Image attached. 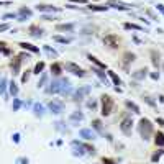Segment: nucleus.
<instances>
[{
	"mask_svg": "<svg viewBox=\"0 0 164 164\" xmlns=\"http://www.w3.org/2000/svg\"><path fill=\"white\" fill-rule=\"evenodd\" d=\"M103 163H105V164H113L112 161H110V159H105V158H103Z\"/></svg>",
	"mask_w": 164,
	"mask_h": 164,
	"instance_id": "obj_52",
	"label": "nucleus"
},
{
	"mask_svg": "<svg viewBox=\"0 0 164 164\" xmlns=\"http://www.w3.org/2000/svg\"><path fill=\"white\" fill-rule=\"evenodd\" d=\"M20 48L28 49V51H31V53H40V48L33 46V44H30V43H25V41H21V43H20Z\"/></svg>",
	"mask_w": 164,
	"mask_h": 164,
	"instance_id": "obj_20",
	"label": "nucleus"
},
{
	"mask_svg": "<svg viewBox=\"0 0 164 164\" xmlns=\"http://www.w3.org/2000/svg\"><path fill=\"white\" fill-rule=\"evenodd\" d=\"M156 10H159L161 13H164V5L163 3H158V5H156Z\"/></svg>",
	"mask_w": 164,
	"mask_h": 164,
	"instance_id": "obj_44",
	"label": "nucleus"
},
{
	"mask_svg": "<svg viewBox=\"0 0 164 164\" xmlns=\"http://www.w3.org/2000/svg\"><path fill=\"white\" fill-rule=\"evenodd\" d=\"M82 120H84V115H82L81 112H74L71 117H69V122H71L72 125H79V122H82Z\"/></svg>",
	"mask_w": 164,
	"mask_h": 164,
	"instance_id": "obj_14",
	"label": "nucleus"
},
{
	"mask_svg": "<svg viewBox=\"0 0 164 164\" xmlns=\"http://www.w3.org/2000/svg\"><path fill=\"white\" fill-rule=\"evenodd\" d=\"M16 16H18L16 13H7V15H3V18L7 20V18H16Z\"/></svg>",
	"mask_w": 164,
	"mask_h": 164,
	"instance_id": "obj_43",
	"label": "nucleus"
},
{
	"mask_svg": "<svg viewBox=\"0 0 164 164\" xmlns=\"http://www.w3.org/2000/svg\"><path fill=\"white\" fill-rule=\"evenodd\" d=\"M71 2H76V3H85L87 0H71Z\"/></svg>",
	"mask_w": 164,
	"mask_h": 164,
	"instance_id": "obj_51",
	"label": "nucleus"
},
{
	"mask_svg": "<svg viewBox=\"0 0 164 164\" xmlns=\"http://www.w3.org/2000/svg\"><path fill=\"white\" fill-rule=\"evenodd\" d=\"M146 74H148V69H146V67H143V69H138L136 72H133V74H131V77H133L135 81H143L144 77H146Z\"/></svg>",
	"mask_w": 164,
	"mask_h": 164,
	"instance_id": "obj_12",
	"label": "nucleus"
},
{
	"mask_svg": "<svg viewBox=\"0 0 164 164\" xmlns=\"http://www.w3.org/2000/svg\"><path fill=\"white\" fill-rule=\"evenodd\" d=\"M156 122H158L159 125H161V126H164V118H158V120H156Z\"/></svg>",
	"mask_w": 164,
	"mask_h": 164,
	"instance_id": "obj_50",
	"label": "nucleus"
},
{
	"mask_svg": "<svg viewBox=\"0 0 164 164\" xmlns=\"http://www.w3.org/2000/svg\"><path fill=\"white\" fill-rule=\"evenodd\" d=\"M92 126L97 130V131H100V133H102V122H100V120H94V122H92Z\"/></svg>",
	"mask_w": 164,
	"mask_h": 164,
	"instance_id": "obj_34",
	"label": "nucleus"
},
{
	"mask_svg": "<svg viewBox=\"0 0 164 164\" xmlns=\"http://www.w3.org/2000/svg\"><path fill=\"white\" fill-rule=\"evenodd\" d=\"M151 62H153V66L158 69L161 66V59H159V54L156 51H151Z\"/></svg>",
	"mask_w": 164,
	"mask_h": 164,
	"instance_id": "obj_22",
	"label": "nucleus"
},
{
	"mask_svg": "<svg viewBox=\"0 0 164 164\" xmlns=\"http://www.w3.org/2000/svg\"><path fill=\"white\" fill-rule=\"evenodd\" d=\"M36 10L41 12V13H53V12H61V7H54V5H46V3H41V5H36Z\"/></svg>",
	"mask_w": 164,
	"mask_h": 164,
	"instance_id": "obj_7",
	"label": "nucleus"
},
{
	"mask_svg": "<svg viewBox=\"0 0 164 164\" xmlns=\"http://www.w3.org/2000/svg\"><path fill=\"white\" fill-rule=\"evenodd\" d=\"M135 57H136V56H135L133 53L126 51L125 54H123V64H125V66H128L130 62H133V61H135Z\"/></svg>",
	"mask_w": 164,
	"mask_h": 164,
	"instance_id": "obj_19",
	"label": "nucleus"
},
{
	"mask_svg": "<svg viewBox=\"0 0 164 164\" xmlns=\"http://www.w3.org/2000/svg\"><path fill=\"white\" fill-rule=\"evenodd\" d=\"M159 102H163V103H164V95H161V97H159Z\"/></svg>",
	"mask_w": 164,
	"mask_h": 164,
	"instance_id": "obj_53",
	"label": "nucleus"
},
{
	"mask_svg": "<svg viewBox=\"0 0 164 164\" xmlns=\"http://www.w3.org/2000/svg\"><path fill=\"white\" fill-rule=\"evenodd\" d=\"M144 100H146V103H148V105H151V107H156V103H154L149 97H144Z\"/></svg>",
	"mask_w": 164,
	"mask_h": 164,
	"instance_id": "obj_42",
	"label": "nucleus"
},
{
	"mask_svg": "<svg viewBox=\"0 0 164 164\" xmlns=\"http://www.w3.org/2000/svg\"><path fill=\"white\" fill-rule=\"evenodd\" d=\"M18 15H20V18H18V20H20V21H25L26 16H31V10H30V8H26V7H21L20 10H18Z\"/></svg>",
	"mask_w": 164,
	"mask_h": 164,
	"instance_id": "obj_16",
	"label": "nucleus"
},
{
	"mask_svg": "<svg viewBox=\"0 0 164 164\" xmlns=\"http://www.w3.org/2000/svg\"><path fill=\"white\" fill-rule=\"evenodd\" d=\"M28 33H30L33 38H40V36H43V30H41L38 25H31L30 28H28Z\"/></svg>",
	"mask_w": 164,
	"mask_h": 164,
	"instance_id": "obj_11",
	"label": "nucleus"
},
{
	"mask_svg": "<svg viewBox=\"0 0 164 164\" xmlns=\"http://www.w3.org/2000/svg\"><path fill=\"white\" fill-rule=\"evenodd\" d=\"M159 158H161V153H156L153 156V163H156V161H159Z\"/></svg>",
	"mask_w": 164,
	"mask_h": 164,
	"instance_id": "obj_47",
	"label": "nucleus"
},
{
	"mask_svg": "<svg viewBox=\"0 0 164 164\" xmlns=\"http://www.w3.org/2000/svg\"><path fill=\"white\" fill-rule=\"evenodd\" d=\"M53 40L57 41V43H62V44H67V43H71V40H67V38H62V36H53Z\"/></svg>",
	"mask_w": 164,
	"mask_h": 164,
	"instance_id": "obj_31",
	"label": "nucleus"
},
{
	"mask_svg": "<svg viewBox=\"0 0 164 164\" xmlns=\"http://www.w3.org/2000/svg\"><path fill=\"white\" fill-rule=\"evenodd\" d=\"M87 107H89V108H95V107H97V103L94 102V100H90V102L87 103Z\"/></svg>",
	"mask_w": 164,
	"mask_h": 164,
	"instance_id": "obj_46",
	"label": "nucleus"
},
{
	"mask_svg": "<svg viewBox=\"0 0 164 164\" xmlns=\"http://www.w3.org/2000/svg\"><path fill=\"white\" fill-rule=\"evenodd\" d=\"M108 77L112 79V82H113V84H115V87H118V85L122 84V79H120V77H118L117 74L113 72V71H108Z\"/></svg>",
	"mask_w": 164,
	"mask_h": 164,
	"instance_id": "obj_26",
	"label": "nucleus"
},
{
	"mask_svg": "<svg viewBox=\"0 0 164 164\" xmlns=\"http://www.w3.org/2000/svg\"><path fill=\"white\" fill-rule=\"evenodd\" d=\"M30 72H31V71H26L25 74H23V76H21V82H23V84H25V82L28 81V77H30Z\"/></svg>",
	"mask_w": 164,
	"mask_h": 164,
	"instance_id": "obj_40",
	"label": "nucleus"
},
{
	"mask_svg": "<svg viewBox=\"0 0 164 164\" xmlns=\"http://www.w3.org/2000/svg\"><path fill=\"white\" fill-rule=\"evenodd\" d=\"M0 51L3 53V54H10V49L5 48V43H0Z\"/></svg>",
	"mask_w": 164,
	"mask_h": 164,
	"instance_id": "obj_37",
	"label": "nucleus"
},
{
	"mask_svg": "<svg viewBox=\"0 0 164 164\" xmlns=\"http://www.w3.org/2000/svg\"><path fill=\"white\" fill-rule=\"evenodd\" d=\"M43 20L51 21V20H56V18H54V16H51V15H44V16H43Z\"/></svg>",
	"mask_w": 164,
	"mask_h": 164,
	"instance_id": "obj_45",
	"label": "nucleus"
},
{
	"mask_svg": "<svg viewBox=\"0 0 164 164\" xmlns=\"http://www.w3.org/2000/svg\"><path fill=\"white\" fill-rule=\"evenodd\" d=\"M43 69H44V62L40 61V62H36V66H35V74H43Z\"/></svg>",
	"mask_w": 164,
	"mask_h": 164,
	"instance_id": "obj_29",
	"label": "nucleus"
},
{
	"mask_svg": "<svg viewBox=\"0 0 164 164\" xmlns=\"http://www.w3.org/2000/svg\"><path fill=\"white\" fill-rule=\"evenodd\" d=\"M100 102H102V115L103 117H107V115H110L112 113V108H113V100L110 95H102L100 97Z\"/></svg>",
	"mask_w": 164,
	"mask_h": 164,
	"instance_id": "obj_3",
	"label": "nucleus"
},
{
	"mask_svg": "<svg viewBox=\"0 0 164 164\" xmlns=\"http://www.w3.org/2000/svg\"><path fill=\"white\" fill-rule=\"evenodd\" d=\"M144 13H146V15H148V16H151L153 20H159V18H158V16H156V15H154V13H153V12H151V10H144Z\"/></svg>",
	"mask_w": 164,
	"mask_h": 164,
	"instance_id": "obj_39",
	"label": "nucleus"
},
{
	"mask_svg": "<svg viewBox=\"0 0 164 164\" xmlns=\"http://www.w3.org/2000/svg\"><path fill=\"white\" fill-rule=\"evenodd\" d=\"M10 94L13 97H16V94H18V87H16L15 82H10Z\"/></svg>",
	"mask_w": 164,
	"mask_h": 164,
	"instance_id": "obj_33",
	"label": "nucleus"
},
{
	"mask_svg": "<svg viewBox=\"0 0 164 164\" xmlns=\"http://www.w3.org/2000/svg\"><path fill=\"white\" fill-rule=\"evenodd\" d=\"M126 107H128L130 110H133L135 113H139V107L135 102H131V100H128V102H126Z\"/></svg>",
	"mask_w": 164,
	"mask_h": 164,
	"instance_id": "obj_30",
	"label": "nucleus"
},
{
	"mask_svg": "<svg viewBox=\"0 0 164 164\" xmlns=\"http://www.w3.org/2000/svg\"><path fill=\"white\" fill-rule=\"evenodd\" d=\"M89 92H90V85H82V87H79L76 92H74L72 97H74L76 102H81V100H84V97H85Z\"/></svg>",
	"mask_w": 164,
	"mask_h": 164,
	"instance_id": "obj_6",
	"label": "nucleus"
},
{
	"mask_svg": "<svg viewBox=\"0 0 164 164\" xmlns=\"http://www.w3.org/2000/svg\"><path fill=\"white\" fill-rule=\"evenodd\" d=\"M139 135H141V138L146 141V139L151 138V135H153V123L149 122L148 118H141L139 120Z\"/></svg>",
	"mask_w": 164,
	"mask_h": 164,
	"instance_id": "obj_2",
	"label": "nucleus"
},
{
	"mask_svg": "<svg viewBox=\"0 0 164 164\" xmlns=\"http://www.w3.org/2000/svg\"><path fill=\"white\" fill-rule=\"evenodd\" d=\"M81 136L82 138H85V139H94L95 138V133H94L92 130H81Z\"/></svg>",
	"mask_w": 164,
	"mask_h": 164,
	"instance_id": "obj_24",
	"label": "nucleus"
},
{
	"mask_svg": "<svg viewBox=\"0 0 164 164\" xmlns=\"http://www.w3.org/2000/svg\"><path fill=\"white\" fill-rule=\"evenodd\" d=\"M46 81H48V74H44V72H43V74H41V79H40V82H38L36 85H38V87H43V85L46 84Z\"/></svg>",
	"mask_w": 164,
	"mask_h": 164,
	"instance_id": "obj_32",
	"label": "nucleus"
},
{
	"mask_svg": "<svg viewBox=\"0 0 164 164\" xmlns=\"http://www.w3.org/2000/svg\"><path fill=\"white\" fill-rule=\"evenodd\" d=\"M89 10H92V12H107L108 7L107 5H89Z\"/></svg>",
	"mask_w": 164,
	"mask_h": 164,
	"instance_id": "obj_28",
	"label": "nucleus"
},
{
	"mask_svg": "<svg viewBox=\"0 0 164 164\" xmlns=\"http://www.w3.org/2000/svg\"><path fill=\"white\" fill-rule=\"evenodd\" d=\"M87 59H89L90 62H92V64H95V66H97L98 69H107V64H105V62H102L100 59H98V57L92 56V54H89V56H87Z\"/></svg>",
	"mask_w": 164,
	"mask_h": 164,
	"instance_id": "obj_13",
	"label": "nucleus"
},
{
	"mask_svg": "<svg viewBox=\"0 0 164 164\" xmlns=\"http://www.w3.org/2000/svg\"><path fill=\"white\" fill-rule=\"evenodd\" d=\"M154 143H156V146H159V148H163L164 146V133L163 131H158V133H156V136H154Z\"/></svg>",
	"mask_w": 164,
	"mask_h": 164,
	"instance_id": "obj_18",
	"label": "nucleus"
},
{
	"mask_svg": "<svg viewBox=\"0 0 164 164\" xmlns=\"http://www.w3.org/2000/svg\"><path fill=\"white\" fill-rule=\"evenodd\" d=\"M123 28L125 30H136V31H144L143 26L136 25V23H123Z\"/></svg>",
	"mask_w": 164,
	"mask_h": 164,
	"instance_id": "obj_23",
	"label": "nucleus"
},
{
	"mask_svg": "<svg viewBox=\"0 0 164 164\" xmlns=\"http://www.w3.org/2000/svg\"><path fill=\"white\" fill-rule=\"evenodd\" d=\"M103 43H105L107 46H110V48H118V38L115 35L105 36V38H103Z\"/></svg>",
	"mask_w": 164,
	"mask_h": 164,
	"instance_id": "obj_10",
	"label": "nucleus"
},
{
	"mask_svg": "<svg viewBox=\"0 0 164 164\" xmlns=\"http://www.w3.org/2000/svg\"><path fill=\"white\" fill-rule=\"evenodd\" d=\"M131 125H133V122H131V118H128V117L123 118L122 123H120V128H122V131L126 135V136L131 135Z\"/></svg>",
	"mask_w": 164,
	"mask_h": 164,
	"instance_id": "obj_8",
	"label": "nucleus"
},
{
	"mask_svg": "<svg viewBox=\"0 0 164 164\" xmlns=\"http://www.w3.org/2000/svg\"><path fill=\"white\" fill-rule=\"evenodd\" d=\"M48 107H49V110H51L53 113H61L64 105H62V102H59V100H51V102L48 103Z\"/></svg>",
	"mask_w": 164,
	"mask_h": 164,
	"instance_id": "obj_9",
	"label": "nucleus"
},
{
	"mask_svg": "<svg viewBox=\"0 0 164 164\" xmlns=\"http://www.w3.org/2000/svg\"><path fill=\"white\" fill-rule=\"evenodd\" d=\"M51 72L54 74V76H61V74H62V66L59 64V62L51 64Z\"/></svg>",
	"mask_w": 164,
	"mask_h": 164,
	"instance_id": "obj_25",
	"label": "nucleus"
},
{
	"mask_svg": "<svg viewBox=\"0 0 164 164\" xmlns=\"http://www.w3.org/2000/svg\"><path fill=\"white\" fill-rule=\"evenodd\" d=\"M151 77H153L154 81H156V79H159V72H153V74H151Z\"/></svg>",
	"mask_w": 164,
	"mask_h": 164,
	"instance_id": "obj_48",
	"label": "nucleus"
},
{
	"mask_svg": "<svg viewBox=\"0 0 164 164\" xmlns=\"http://www.w3.org/2000/svg\"><path fill=\"white\" fill-rule=\"evenodd\" d=\"M23 57L25 56H18L15 59V61L12 62V69H13V76L15 74H18V69H20V64H21V61H23Z\"/></svg>",
	"mask_w": 164,
	"mask_h": 164,
	"instance_id": "obj_17",
	"label": "nucleus"
},
{
	"mask_svg": "<svg viewBox=\"0 0 164 164\" xmlns=\"http://www.w3.org/2000/svg\"><path fill=\"white\" fill-rule=\"evenodd\" d=\"M43 112H44V108H43V105H40V103H36V105H35V113L41 117V115H43Z\"/></svg>",
	"mask_w": 164,
	"mask_h": 164,
	"instance_id": "obj_35",
	"label": "nucleus"
},
{
	"mask_svg": "<svg viewBox=\"0 0 164 164\" xmlns=\"http://www.w3.org/2000/svg\"><path fill=\"white\" fill-rule=\"evenodd\" d=\"M67 8H72V10H77V8H79V7H76V5H72V3H69V5H66Z\"/></svg>",
	"mask_w": 164,
	"mask_h": 164,
	"instance_id": "obj_49",
	"label": "nucleus"
},
{
	"mask_svg": "<svg viewBox=\"0 0 164 164\" xmlns=\"http://www.w3.org/2000/svg\"><path fill=\"white\" fill-rule=\"evenodd\" d=\"M107 7H108V8H115V10L126 12V10H131L135 5H133V3H125V2H120V0H108Z\"/></svg>",
	"mask_w": 164,
	"mask_h": 164,
	"instance_id": "obj_4",
	"label": "nucleus"
},
{
	"mask_svg": "<svg viewBox=\"0 0 164 164\" xmlns=\"http://www.w3.org/2000/svg\"><path fill=\"white\" fill-rule=\"evenodd\" d=\"M5 85H7V79L0 77V94H3V92H5Z\"/></svg>",
	"mask_w": 164,
	"mask_h": 164,
	"instance_id": "obj_36",
	"label": "nucleus"
},
{
	"mask_svg": "<svg viewBox=\"0 0 164 164\" xmlns=\"http://www.w3.org/2000/svg\"><path fill=\"white\" fill-rule=\"evenodd\" d=\"M57 31H72L74 30V23H62V25H56Z\"/></svg>",
	"mask_w": 164,
	"mask_h": 164,
	"instance_id": "obj_21",
	"label": "nucleus"
},
{
	"mask_svg": "<svg viewBox=\"0 0 164 164\" xmlns=\"http://www.w3.org/2000/svg\"><path fill=\"white\" fill-rule=\"evenodd\" d=\"M43 49H44V51H46L51 57H57V56H59V53H57L56 49H53L51 46H48V44H44V46H43Z\"/></svg>",
	"mask_w": 164,
	"mask_h": 164,
	"instance_id": "obj_27",
	"label": "nucleus"
},
{
	"mask_svg": "<svg viewBox=\"0 0 164 164\" xmlns=\"http://www.w3.org/2000/svg\"><path fill=\"white\" fill-rule=\"evenodd\" d=\"M66 71L71 72V74H74V76H77V77L85 76V71H84L82 67H79L77 64H74V62H66Z\"/></svg>",
	"mask_w": 164,
	"mask_h": 164,
	"instance_id": "obj_5",
	"label": "nucleus"
},
{
	"mask_svg": "<svg viewBox=\"0 0 164 164\" xmlns=\"http://www.w3.org/2000/svg\"><path fill=\"white\" fill-rule=\"evenodd\" d=\"M92 72H95V74L100 77V81H102L105 85H108V77L105 76V72H103L102 69H98V67H92Z\"/></svg>",
	"mask_w": 164,
	"mask_h": 164,
	"instance_id": "obj_15",
	"label": "nucleus"
},
{
	"mask_svg": "<svg viewBox=\"0 0 164 164\" xmlns=\"http://www.w3.org/2000/svg\"><path fill=\"white\" fill-rule=\"evenodd\" d=\"M46 90L49 94H71V82L67 79H54Z\"/></svg>",
	"mask_w": 164,
	"mask_h": 164,
	"instance_id": "obj_1",
	"label": "nucleus"
},
{
	"mask_svg": "<svg viewBox=\"0 0 164 164\" xmlns=\"http://www.w3.org/2000/svg\"><path fill=\"white\" fill-rule=\"evenodd\" d=\"M8 28H10V25H8V23H3V25H0V33H2V31H7Z\"/></svg>",
	"mask_w": 164,
	"mask_h": 164,
	"instance_id": "obj_41",
	"label": "nucleus"
},
{
	"mask_svg": "<svg viewBox=\"0 0 164 164\" xmlns=\"http://www.w3.org/2000/svg\"><path fill=\"white\" fill-rule=\"evenodd\" d=\"M20 105H21V102L20 100H18V98H15V100H13V110H18V108H20Z\"/></svg>",
	"mask_w": 164,
	"mask_h": 164,
	"instance_id": "obj_38",
	"label": "nucleus"
}]
</instances>
